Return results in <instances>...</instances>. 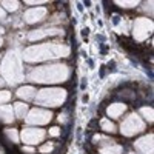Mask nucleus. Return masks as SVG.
Listing matches in <instances>:
<instances>
[{
	"instance_id": "nucleus-13",
	"label": "nucleus",
	"mask_w": 154,
	"mask_h": 154,
	"mask_svg": "<svg viewBox=\"0 0 154 154\" xmlns=\"http://www.w3.org/2000/svg\"><path fill=\"white\" fill-rule=\"evenodd\" d=\"M5 134L9 137V140H12V142H19V136H17V131L16 130L8 128V130H5Z\"/></svg>"
},
{
	"instance_id": "nucleus-10",
	"label": "nucleus",
	"mask_w": 154,
	"mask_h": 154,
	"mask_svg": "<svg viewBox=\"0 0 154 154\" xmlns=\"http://www.w3.org/2000/svg\"><path fill=\"white\" fill-rule=\"evenodd\" d=\"M26 109H28V105H25V103H16L14 105V111H16V116H17L19 119H23L25 117Z\"/></svg>"
},
{
	"instance_id": "nucleus-11",
	"label": "nucleus",
	"mask_w": 154,
	"mask_h": 154,
	"mask_svg": "<svg viewBox=\"0 0 154 154\" xmlns=\"http://www.w3.org/2000/svg\"><path fill=\"white\" fill-rule=\"evenodd\" d=\"M102 154H122V146L119 145H111L106 148H102Z\"/></svg>"
},
{
	"instance_id": "nucleus-1",
	"label": "nucleus",
	"mask_w": 154,
	"mask_h": 154,
	"mask_svg": "<svg viewBox=\"0 0 154 154\" xmlns=\"http://www.w3.org/2000/svg\"><path fill=\"white\" fill-rule=\"evenodd\" d=\"M66 97L65 89H43L35 99L37 103L45 106H59Z\"/></svg>"
},
{
	"instance_id": "nucleus-7",
	"label": "nucleus",
	"mask_w": 154,
	"mask_h": 154,
	"mask_svg": "<svg viewBox=\"0 0 154 154\" xmlns=\"http://www.w3.org/2000/svg\"><path fill=\"white\" fill-rule=\"evenodd\" d=\"M125 109H126V106H125L123 103H112V105H109V106H108L106 112H108L109 117L117 119L120 114H123V111H125Z\"/></svg>"
},
{
	"instance_id": "nucleus-17",
	"label": "nucleus",
	"mask_w": 154,
	"mask_h": 154,
	"mask_svg": "<svg viewBox=\"0 0 154 154\" xmlns=\"http://www.w3.org/2000/svg\"><path fill=\"white\" fill-rule=\"evenodd\" d=\"M53 151V143H46V145H43L42 148H40V152H51Z\"/></svg>"
},
{
	"instance_id": "nucleus-15",
	"label": "nucleus",
	"mask_w": 154,
	"mask_h": 154,
	"mask_svg": "<svg viewBox=\"0 0 154 154\" xmlns=\"http://www.w3.org/2000/svg\"><path fill=\"white\" fill-rule=\"evenodd\" d=\"M3 5L6 6L8 11H17L19 9V3L17 2H3Z\"/></svg>"
},
{
	"instance_id": "nucleus-6",
	"label": "nucleus",
	"mask_w": 154,
	"mask_h": 154,
	"mask_svg": "<svg viewBox=\"0 0 154 154\" xmlns=\"http://www.w3.org/2000/svg\"><path fill=\"white\" fill-rule=\"evenodd\" d=\"M45 14H46V9H45V8H38V9H29V11L26 12V14H25V19H26V22H29V23H34V22L42 20Z\"/></svg>"
},
{
	"instance_id": "nucleus-9",
	"label": "nucleus",
	"mask_w": 154,
	"mask_h": 154,
	"mask_svg": "<svg viewBox=\"0 0 154 154\" xmlns=\"http://www.w3.org/2000/svg\"><path fill=\"white\" fill-rule=\"evenodd\" d=\"M0 122H5V123L12 122V109H11V106H0Z\"/></svg>"
},
{
	"instance_id": "nucleus-20",
	"label": "nucleus",
	"mask_w": 154,
	"mask_h": 154,
	"mask_svg": "<svg viewBox=\"0 0 154 154\" xmlns=\"http://www.w3.org/2000/svg\"><path fill=\"white\" fill-rule=\"evenodd\" d=\"M23 152H29V154H32L34 152V148H29V146H23V149H22Z\"/></svg>"
},
{
	"instance_id": "nucleus-23",
	"label": "nucleus",
	"mask_w": 154,
	"mask_h": 154,
	"mask_svg": "<svg viewBox=\"0 0 154 154\" xmlns=\"http://www.w3.org/2000/svg\"><path fill=\"white\" fill-rule=\"evenodd\" d=\"M130 154H134V152H130Z\"/></svg>"
},
{
	"instance_id": "nucleus-18",
	"label": "nucleus",
	"mask_w": 154,
	"mask_h": 154,
	"mask_svg": "<svg viewBox=\"0 0 154 154\" xmlns=\"http://www.w3.org/2000/svg\"><path fill=\"white\" fill-rule=\"evenodd\" d=\"M116 5H120V6H123L125 5V8H131V6H137V3L136 2H130V3H128V2H116Z\"/></svg>"
},
{
	"instance_id": "nucleus-16",
	"label": "nucleus",
	"mask_w": 154,
	"mask_h": 154,
	"mask_svg": "<svg viewBox=\"0 0 154 154\" xmlns=\"http://www.w3.org/2000/svg\"><path fill=\"white\" fill-rule=\"evenodd\" d=\"M11 99V94L8 91H0V103H3V102H8Z\"/></svg>"
},
{
	"instance_id": "nucleus-5",
	"label": "nucleus",
	"mask_w": 154,
	"mask_h": 154,
	"mask_svg": "<svg viewBox=\"0 0 154 154\" xmlns=\"http://www.w3.org/2000/svg\"><path fill=\"white\" fill-rule=\"evenodd\" d=\"M136 149L143 152V154H152V134L149 136H145L143 139L137 140V142L134 143Z\"/></svg>"
},
{
	"instance_id": "nucleus-12",
	"label": "nucleus",
	"mask_w": 154,
	"mask_h": 154,
	"mask_svg": "<svg viewBox=\"0 0 154 154\" xmlns=\"http://www.w3.org/2000/svg\"><path fill=\"white\" fill-rule=\"evenodd\" d=\"M102 130L106 131V133H116V125L111 123L109 120L103 119V120H102Z\"/></svg>"
},
{
	"instance_id": "nucleus-8",
	"label": "nucleus",
	"mask_w": 154,
	"mask_h": 154,
	"mask_svg": "<svg viewBox=\"0 0 154 154\" xmlns=\"http://www.w3.org/2000/svg\"><path fill=\"white\" fill-rule=\"evenodd\" d=\"M34 93H35V89L31 88V86H22L19 88V91H17V96L20 99H25V100H29L34 97Z\"/></svg>"
},
{
	"instance_id": "nucleus-3",
	"label": "nucleus",
	"mask_w": 154,
	"mask_h": 154,
	"mask_svg": "<svg viewBox=\"0 0 154 154\" xmlns=\"http://www.w3.org/2000/svg\"><path fill=\"white\" fill-rule=\"evenodd\" d=\"M51 117H53V114H51L49 111H43V109H32L28 116L26 122L28 123H38V125H43V123H48L51 120Z\"/></svg>"
},
{
	"instance_id": "nucleus-14",
	"label": "nucleus",
	"mask_w": 154,
	"mask_h": 154,
	"mask_svg": "<svg viewBox=\"0 0 154 154\" xmlns=\"http://www.w3.org/2000/svg\"><path fill=\"white\" fill-rule=\"evenodd\" d=\"M140 112L143 114V117L148 120V122H152V108H142Z\"/></svg>"
},
{
	"instance_id": "nucleus-19",
	"label": "nucleus",
	"mask_w": 154,
	"mask_h": 154,
	"mask_svg": "<svg viewBox=\"0 0 154 154\" xmlns=\"http://www.w3.org/2000/svg\"><path fill=\"white\" fill-rule=\"evenodd\" d=\"M59 134H60V130H59L57 126H54V128H51V130H49V136H53V137H57Z\"/></svg>"
},
{
	"instance_id": "nucleus-22",
	"label": "nucleus",
	"mask_w": 154,
	"mask_h": 154,
	"mask_svg": "<svg viewBox=\"0 0 154 154\" xmlns=\"http://www.w3.org/2000/svg\"><path fill=\"white\" fill-rule=\"evenodd\" d=\"M2 85H3V80H2V79H0V86H2Z\"/></svg>"
},
{
	"instance_id": "nucleus-2",
	"label": "nucleus",
	"mask_w": 154,
	"mask_h": 154,
	"mask_svg": "<svg viewBox=\"0 0 154 154\" xmlns=\"http://www.w3.org/2000/svg\"><path fill=\"white\" fill-rule=\"evenodd\" d=\"M145 128L143 122L140 120L137 114H131L123 123H122V134L125 136H134L136 133H140Z\"/></svg>"
},
{
	"instance_id": "nucleus-21",
	"label": "nucleus",
	"mask_w": 154,
	"mask_h": 154,
	"mask_svg": "<svg viewBox=\"0 0 154 154\" xmlns=\"http://www.w3.org/2000/svg\"><path fill=\"white\" fill-rule=\"evenodd\" d=\"M0 19H5V12L2 9H0Z\"/></svg>"
},
{
	"instance_id": "nucleus-4",
	"label": "nucleus",
	"mask_w": 154,
	"mask_h": 154,
	"mask_svg": "<svg viewBox=\"0 0 154 154\" xmlns=\"http://www.w3.org/2000/svg\"><path fill=\"white\" fill-rule=\"evenodd\" d=\"M22 137H23V142H26V143H37L45 137V131L37 130V128H25L22 133Z\"/></svg>"
}]
</instances>
